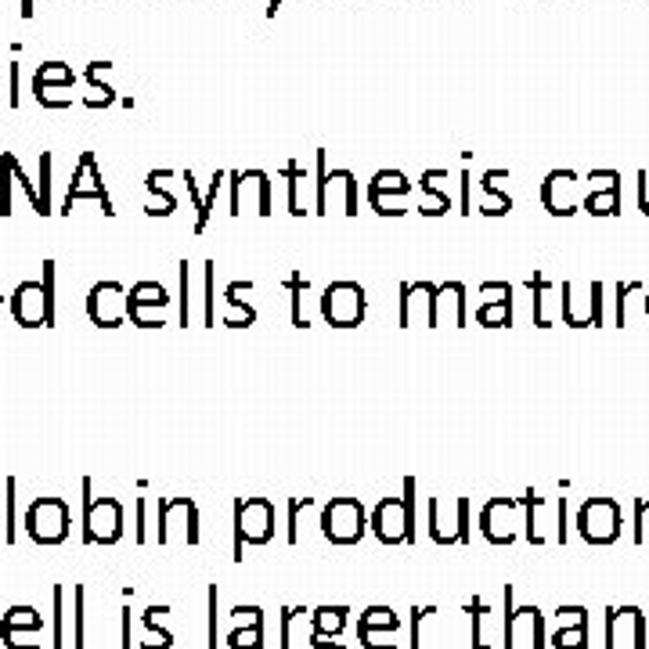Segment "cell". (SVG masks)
<instances>
[{
    "label": "cell",
    "mask_w": 649,
    "mask_h": 649,
    "mask_svg": "<svg viewBox=\"0 0 649 649\" xmlns=\"http://www.w3.org/2000/svg\"><path fill=\"white\" fill-rule=\"evenodd\" d=\"M480 296L484 303L476 307V322L487 328L513 325V285L509 282H484Z\"/></svg>",
    "instance_id": "14"
},
{
    "label": "cell",
    "mask_w": 649,
    "mask_h": 649,
    "mask_svg": "<svg viewBox=\"0 0 649 649\" xmlns=\"http://www.w3.org/2000/svg\"><path fill=\"white\" fill-rule=\"evenodd\" d=\"M559 314L570 328H585V325H602V282H562L559 288Z\"/></svg>",
    "instance_id": "3"
},
{
    "label": "cell",
    "mask_w": 649,
    "mask_h": 649,
    "mask_svg": "<svg viewBox=\"0 0 649 649\" xmlns=\"http://www.w3.org/2000/svg\"><path fill=\"white\" fill-rule=\"evenodd\" d=\"M0 307H4V296H0Z\"/></svg>",
    "instance_id": "35"
},
{
    "label": "cell",
    "mask_w": 649,
    "mask_h": 649,
    "mask_svg": "<svg viewBox=\"0 0 649 649\" xmlns=\"http://www.w3.org/2000/svg\"><path fill=\"white\" fill-rule=\"evenodd\" d=\"M577 527L588 541H613L620 530V509L610 498H591L577 516Z\"/></svg>",
    "instance_id": "12"
},
{
    "label": "cell",
    "mask_w": 649,
    "mask_h": 649,
    "mask_svg": "<svg viewBox=\"0 0 649 649\" xmlns=\"http://www.w3.org/2000/svg\"><path fill=\"white\" fill-rule=\"evenodd\" d=\"M77 199H101V210L109 216L115 213L112 210V199L105 192V184H101V173H98V163H94V152H83L77 173H72V184H69V195H65V213H72V202Z\"/></svg>",
    "instance_id": "13"
},
{
    "label": "cell",
    "mask_w": 649,
    "mask_h": 649,
    "mask_svg": "<svg viewBox=\"0 0 649 649\" xmlns=\"http://www.w3.org/2000/svg\"><path fill=\"white\" fill-rule=\"evenodd\" d=\"M11 4V0H8ZM19 11H22V19H33V0H19Z\"/></svg>",
    "instance_id": "33"
},
{
    "label": "cell",
    "mask_w": 649,
    "mask_h": 649,
    "mask_svg": "<svg viewBox=\"0 0 649 649\" xmlns=\"http://www.w3.org/2000/svg\"><path fill=\"white\" fill-rule=\"evenodd\" d=\"M11 314L22 328H51L54 325V303L48 300V288L43 282H22L14 288L11 300Z\"/></svg>",
    "instance_id": "7"
},
{
    "label": "cell",
    "mask_w": 649,
    "mask_h": 649,
    "mask_svg": "<svg viewBox=\"0 0 649 649\" xmlns=\"http://www.w3.org/2000/svg\"><path fill=\"white\" fill-rule=\"evenodd\" d=\"M72 87H77V72L65 62H43L33 77V98L43 109H69L72 105Z\"/></svg>",
    "instance_id": "5"
},
{
    "label": "cell",
    "mask_w": 649,
    "mask_h": 649,
    "mask_svg": "<svg viewBox=\"0 0 649 649\" xmlns=\"http://www.w3.org/2000/svg\"><path fill=\"white\" fill-rule=\"evenodd\" d=\"M239 538H250V541L271 538V505L267 501L239 505Z\"/></svg>",
    "instance_id": "17"
},
{
    "label": "cell",
    "mask_w": 649,
    "mask_h": 649,
    "mask_svg": "<svg viewBox=\"0 0 649 649\" xmlns=\"http://www.w3.org/2000/svg\"><path fill=\"white\" fill-rule=\"evenodd\" d=\"M11 187H14V155H0V216H11Z\"/></svg>",
    "instance_id": "22"
},
{
    "label": "cell",
    "mask_w": 649,
    "mask_h": 649,
    "mask_svg": "<svg viewBox=\"0 0 649 649\" xmlns=\"http://www.w3.org/2000/svg\"><path fill=\"white\" fill-rule=\"evenodd\" d=\"M40 216L51 213V152L40 155Z\"/></svg>",
    "instance_id": "26"
},
{
    "label": "cell",
    "mask_w": 649,
    "mask_h": 649,
    "mask_svg": "<svg viewBox=\"0 0 649 649\" xmlns=\"http://www.w3.org/2000/svg\"><path fill=\"white\" fill-rule=\"evenodd\" d=\"M527 285H530V293H534V325H538V328H548L545 300H548V293H552V285H548L545 274H534V278H530Z\"/></svg>",
    "instance_id": "24"
},
{
    "label": "cell",
    "mask_w": 649,
    "mask_h": 649,
    "mask_svg": "<svg viewBox=\"0 0 649 649\" xmlns=\"http://www.w3.org/2000/svg\"><path fill=\"white\" fill-rule=\"evenodd\" d=\"M368 296L357 282H332L322 293V317L332 328H354L365 322Z\"/></svg>",
    "instance_id": "1"
},
{
    "label": "cell",
    "mask_w": 649,
    "mask_h": 649,
    "mask_svg": "<svg viewBox=\"0 0 649 649\" xmlns=\"http://www.w3.org/2000/svg\"><path fill=\"white\" fill-rule=\"evenodd\" d=\"M423 192L429 195V202L423 206V213H426V216H440V213L452 210V195L440 192V187L433 184V170H429V173H423Z\"/></svg>",
    "instance_id": "23"
},
{
    "label": "cell",
    "mask_w": 649,
    "mask_h": 649,
    "mask_svg": "<svg viewBox=\"0 0 649 649\" xmlns=\"http://www.w3.org/2000/svg\"><path fill=\"white\" fill-rule=\"evenodd\" d=\"M87 317L98 328H120L126 322V288L120 282H98L87 296Z\"/></svg>",
    "instance_id": "9"
},
{
    "label": "cell",
    "mask_w": 649,
    "mask_h": 649,
    "mask_svg": "<svg viewBox=\"0 0 649 649\" xmlns=\"http://www.w3.org/2000/svg\"><path fill=\"white\" fill-rule=\"evenodd\" d=\"M408 195H412V181L404 178L400 170H379L368 181V202H372V210L383 213V216L408 213V210H404V199H408Z\"/></svg>",
    "instance_id": "10"
},
{
    "label": "cell",
    "mask_w": 649,
    "mask_h": 649,
    "mask_svg": "<svg viewBox=\"0 0 649 649\" xmlns=\"http://www.w3.org/2000/svg\"><path fill=\"white\" fill-rule=\"evenodd\" d=\"M412 325L437 328V285L433 282L400 285V328H412Z\"/></svg>",
    "instance_id": "8"
},
{
    "label": "cell",
    "mask_w": 649,
    "mask_h": 649,
    "mask_svg": "<svg viewBox=\"0 0 649 649\" xmlns=\"http://www.w3.org/2000/svg\"><path fill=\"white\" fill-rule=\"evenodd\" d=\"M166 303H170V293L163 288V282H138L126 293V317L138 328H163Z\"/></svg>",
    "instance_id": "6"
},
{
    "label": "cell",
    "mask_w": 649,
    "mask_h": 649,
    "mask_svg": "<svg viewBox=\"0 0 649 649\" xmlns=\"http://www.w3.org/2000/svg\"><path fill=\"white\" fill-rule=\"evenodd\" d=\"M322 527H325V538L339 541V545H351V541L361 538V534H365V509H361L354 498H339L325 509Z\"/></svg>",
    "instance_id": "11"
},
{
    "label": "cell",
    "mask_w": 649,
    "mask_h": 649,
    "mask_svg": "<svg viewBox=\"0 0 649 649\" xmlns=\"http://www.w3.org/2000/svg\"><path fill=\"white\" fill-rule=\"evenodd\" d=\"M591 173H596L602 184L599 187L591 184V192L581 199V206L591 216H613V213H620V173L617 170H591Z\"/></svg>",
    "instance_id": "16"
},
{
    "label": "cell",
    "mask_w": 649,
    "mask_h": 649,
    "mask_svg": "<svg viewBox=\"0 0 649 649\" xmlns=\"http://www.w3.org/2000/svg\"><path fill=\"white\" fill-rule=\"evenodd\" d=\"M155 4H159V0H155Z\"/></svg>",
    "instance_id": "37"
},
{
    "label": "cell",
    "mask_w": 649,
    "mask_h": 649,
    "mask_svg": "<svg viewBox=\"0 0 649 649\" xmlns=\"http://www.w3.org/2000/svg\"><path fill=\"white\" fill-rule=\"evenodd\" d=\"M447 311H452V325L462 328L466 325V285L462 282H444L437 285V325L447 322Z\"/></svg>",
    "instance_id": "18"
},
{
    "label": "cell",
    "mask_w": 649,
    "mask_h": 649,
    "mask_svg": "<svg viewBox=\"0 0 649 649\" xmlns=\"http://www.w3.org/2000/svg\"><path fill=\"white\" fill-rule=\"evenodd\" d=\"M574 187H577V173L574 170H552L541 184V202L545 210L552 216H570L577 213L581 202L574 199Z\"/></svg>",
    "instance_id": "15"
},
{
    "label": "cell",
    "mask_w": 649,
    "mask_h": 649,
    "mask_svg": "<svg viewBox=\"0 0 649 649\" xmlns=\"http://www.w3.org/2000/svg\"><path fill=\"white\" fill-rule=\"evenodd\" d=\"M69 505L62 498H40L33 509L26 513V530L29 538L40 541V545H58L69 538Z\"/></svg>",
    "instance_id": "4"
},
{
    "label": "cell",
    "mask_w": 649,
    "mask_h": 649,
    "mask_svg": "<svg viewBox=\"0 0 649 649\" xmlns=\"http://www.w3.org/2000/svg\"><path fill=\"white\" fill-rule=\"evenodd\" d=\"M163 173H166V170H152V173H149V192H152L159 202H163V216H170L173 210H178V199H173V195L166 192V187L159 184V181H163Z\"/></svg>",
    "instance_id": "27"
},
{
    "label": "cell",
    "mask_w": 649,
    "mask_h": 649,
    "mask_svg": "<svg viewBox=\"0 0 649 649\" xmlns=\"http://www.w3.org/2000/svg\"><path fill=\"white\" fill-rule=\"evenodd\" d=\"M181 325L187 328V260H181Z\"/></svg>",
    "instance_id": "31"
},
{
    "label": "cell",
    "mask_w": 649,
    "mask_h": 649,
    "mask_svg": "<svg viewBox=\"0 0 649 649\" xmlns=\"http://www.w3.org/2000/svg\"><path fill=\"white\" fill-rule=\"evenodd\" d=\"M307 278L303 274H293V278L285 282V288H288V300H293V325L296 328H307L311 322H307V314H303V293H307Z\"/></svg>",
    "instance_id": "25"
},
{
    "label": "cell",
    "mask_w": 649,
    "mask_h": 649,
    "mask_svg": "<svg viewBox=\"0 0 649 649\" xmlns=\"http://www.w3.org/2000/svg\"><path fill=\"white\" fill-rule=\"evenodd\" d=\"M635 288H642V282H628V285H617V325L628 322V296Z\"/></svg>",
    "instance_id": "28"
},
{
    "label": "cell",
    "mask_w": 649,
    "mask_h": 649,
    "mask_svg": "<svg viewBox=\"0 0 649 649\" xmlns=\"http://www.w3.org/2000/svg\"><path fill=\"white\" fill-rule=\"evenodd\" d=\"M8 83H11L8 105H11V109H19V62H11V69H8Z\"/></svg>",
    "instance_id": "30"
},
{
    "label": "cell",
    "mask_w": 649,
    "mask_h": 649,
    "mask_svg": "<svg viewBox=\"0 0 649 649\" xmlns=\"http://www.w3.org/2000/svg\"><path fill=\"white\" fill-rule=\"evenodd\" d=\"M642 307H646V317H649V288H646V296H642Z\"/></svg>",
    "instance_id": "34"
},
{
    "label": "cell",
    "mask_w": 649,
    "mask_h": 649,
    "mask_svg": "<svg viewBox=\"0 0 649 649\" xmlns=\"http://www.w3.org/2000/svg\"><path fill=\"white\" fill-rule=\"evenodd\" d=\"M250 285V282H235V285H227V293H224V300H227V307H231V314L224 317V325L227 328H245V325H253L256 322V311L250 307V303H242V288Z\"/></svg>",
    "instance_id": "21"
},
{
    "label": "cell",
    "mask_w": 649,
    "mask_h": 649,
    "mask_svg": "<svg viewBox=\"0 0 649 649\" xmlns=\"http://www.w3.org/2000/svg\"><path fill=\"white\" fill-rule=\"evenodd\" d=\"M375 530H379L383 541H400L408 527H404L400 519V501H383L379 513H375Z\"/></svg>",
    "instance_id": "20"
},
{
    "label": "cell",
    "mask_w": 649,
    "mask_h": 649,
    "mask_svg": "<svg viewBox=\"0 0 649 649\" xmlns=\"http://www.w3.org/2000/svg\"><path fill=\"white\" fill-rule=\"evenodd\" d=\"M455 4H462V0H455Z\"/></svg>",
    "instance_id": "36"
},
{
    "label": "cell",
    "mask_w": 649,
    "mask_h": 649,
    "mask_svg": "<svg viewBox=\"0 0 649 649\" xmlns=\"http://www.w3.org/2000/svg\"><path fill=\"white\" fill-rule=\"evenodd\" d=\"M83 541L112 545L123 534V505L115 498H91V484H83Z\"/></svg>",
    "instance_id": "2"
},
{
    "label": "cell",
    "mask_w": 649,
    "mask_h": 649,
    "mask_svg": "<svg viewBox=\"0 0 649 649\" xmlns=\"http://www.w3.org/2000/svg\"><path fill=\"white\" fill-rule=\"evenodd\" d=\"M105 69H112V65L109 62H91V65H87V83H91V94H83L87 109H109V105H115V91L109 83L98 80Z\"/></svg>",
    "instance_id": "19"
},
{
    "label": "cell",
    "mask_w": 649,
    "mask_h": 649,
    "mask_svg": "<svg viewBox=\"0 0 649 649\" xmlns=\"http://www.w3.org/2000/svg\"><path fill=\"white\" fill-rule=\"evenodd\" d=\"M639 210L649 216V173L646 170L639 173Z\"/></svg>",
    "instance_id": "32"
},
{
    "label": "cell",
    "mask_w": 649,
    "mask_h": 649,
    "mask_svg": "<svg viewBox=\"0 0 649 649\" xmlns=\"http://www.w3.org/2000/svg\"><path fill=\"white\" fill-rule=\"evenodd\" d=\"M213 260L206 264V325H216V296H213Z\"/></svg>",
    "instance_id": "29"
}]
</instances>
